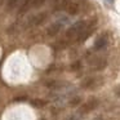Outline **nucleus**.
Masks as SVG:
<instances>
[{"mask_svg":"<svg viewBox=\"0 0 120 120\" xmlns=\"http://www.w3.org/2000/svg\"><path fill=\"white\" fill-rule=\"evenodd\" d=\"M86 22L85 21H78L75 22V23L72 25V26H70L67 29V31H66V39L68 40H78V38L81 35V32L84 31V29L86 27Z\"/></svg>","mask_w":120,"mask_h":120,"instance_id":"f257e3e1","label":"nucleus"},{"mask_svg":"<svg viewBox=\"0 0 120 120\" xmlns=\"http://www.w3.org/2000/svg\"><path fill=\"white\" fill-rule=\"evenodd\" d=\"M97 106H98V101H97L96 98H90L88 102H85V103L81 106V109L79 110V114H86V112H90V111H93Z\"/></svg>","mask_w":120,"mask_h":120,"instance_id":"f03ea898","label":"nucleus"},{"mask_svg":"<svg viewBox=\"0 0 120 120\" xmlns=\"http://www.w3.org/2000/svg\"><path fill=\"white\" fill-rule=\"evenodd\" d=\"M107 44H109V36H107V34L101 35V36H98L96 39V41H94V49L102 50L107 47Z\"/></svg>","mask_w":120,"mask_h":120,"instance_id":"7ed1b4c3","label":"nucleus"},{"mask_svg":"<svg viewBox=\"0 0 120 120\" xmlns=\"http://www.w3.org/2000/svg\"><path fill=\"white\" fill-rule=\"evenodd\" d=\"M62 26H63L62 22H54V23H52L49 27H48V30H47L48 35H49V36H56V35L62 30Z\"/></svg>","mask_w":120,"mask_h":120,"instance_id":"20e7f679","label":"nucleus"},{"mask_svg":"<svg viewBox=\"0 0 120 120\" xmlns=\"http://www.w3.org/2000/svg\"><path fill=\"white\" fill-rule=\"evenodd\" d=\"M66 9H67L68 14H71V16H76V14L80 12V4H79L78 1H71V3L67 4Z\"/></svg>","mask_w":120,"mask_h":120,"instance_id":"39448f33","label":"nucleus"},{"mask_svg":"<svg viewBox=\"0 0 120 120\" xmlns=\"http://www.w3.org/2000/svg\"><path fill=\"white\" fill-rule=\"evenodd\" d=\"M45 17H47L45 13H39V14H36V16H34L31 19H30V26H36V25L41 23V22L45 19Z\"/></svg>","mask_w":120,"mask_h":120,"instance_id":"423d86ee","label":"nucleus"},{"mask_svg":"<svg viewBox=\"0 0 120 120\" xmlns=\"http://www.w3.org/2000/svg\"><path fill=\"white\" fill-rule=\"evenodd\" d=\"M68 4V0H54L53 1V7L56 11H62L63 8H66Z\"/></svg>","mask_w":120,"mask_h":120,"instance_id":"0eeeda50","label":"nucleus"},{"mask_svg":"<svg viewBox=\"0 0 120 120\" xmlns=\"http://www.w3.org/2000/svg\"><path fill=\"white\" fill-rule=\"evenodd\" d=\"M30 103L34 107H38V109H39V107H44L45 105H47V102H45L44 99H31Z\"/></svg>","mask_w":120,"mask_h":120,"instance_id":"6e6552de","label":"nucleus"},{"mask_svg":"<svg viewBox=\"0 0 120 120\" xmlns=\"http://www.w3.org/2000/svg\"><path fill=\"white\" fill-rule=\"evenodd\" d=\"M45 1H47V0H32V1H31V7H34V8H40Z\"/></svg>","mask_w":120,"mask_h":120,"instance_id":"1a4fd4ad","label":"nucleus"},{"mask_svg":"<svg viewBox=\"0 0 120 120\" xmlns=\"http://www.w3.org/2000/svg\"><path fill=\"white\" fill-rule=\"evenodd\" d=\"M80 102H81V98H80V97H75V98H72V99L70 101V105H71V106H78Z\"/></svg>","mask_w":120,"mask_h":120,"instance_id":"9d476101","label":"nucleus"},{"mask_svg":"<svg viewBox=\"0 0 120 120\" xmlns=\"http://www.w3.org/2000/svg\"><path fill=\"white\" fill-rule=\"evenodd\" d=\"M79 67H80V62H75L72 66H71V68H72V70H78Z\"/></svg>","mask_w":120,"mask_h":120,"instance_id":"9b49d317","label":"nucleus"},{"mask_svg":"<svg viewBox=\"0 0 120 120\" xmlns=\"http://www.w3.org/2000/svg\"><path fill=\"white\" fill-rule=\"evenodd\" d=\"M25 99H26L25 97H19V98H16V101H25Z\"/></svg>","mask_w":120,"mask_h":120,"instance_id":"f8f14e48","label":"nucleus"},{"mask_svg":"<svg viewBox=\"0 0 120 120\" xmlns=\"http://www.w3.org/2000/svg\"><path fill=\"white\" fill-rule=\"evenodd\" d=\"M106 1H107V3H110V4H112V3H114V0H106Z\"/></svg>","mask_w":120,"mask_h":120,"instance_id":"ddd939ff","label":"nucleus"}]
</instances>
